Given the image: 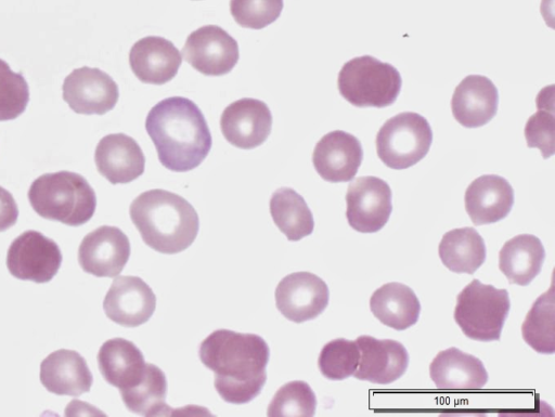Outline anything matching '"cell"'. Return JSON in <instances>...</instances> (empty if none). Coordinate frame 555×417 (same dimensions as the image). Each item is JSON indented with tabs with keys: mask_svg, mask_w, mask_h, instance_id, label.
I'll return each mask as SVG.
<instances>
[{
	"mask_svg": "<svg viewBox=\"0 0 555 417\" xmlns=\"http://www.w3.org/2000/svg\"><path fill=\"white\" fill-rule=\"evenodd\" d=\"M198 356L214 373L215 389L224 402L245 404L260 394L270 359L261 336L217 329L201 342Z\"/></svg>",
	"mask_w": 555,
	"mask_h": 417,
	"instance_id": "obj_1",
	"label": "cell"
},
{
	"mask_svg": "<svg viewBox=\"0 0 555 417\" xmlns=\"http://www.w3.org/2000/svg\"><path fill=\"white\" fill-rule=\"evenodd\" d=\"M145 129L160 164L175 172L198 167L211 148V135L201 108L183 96L162 100L149 112Z\"/></svg>",
	"mask_w": 555,
	"mask_h": 417,
	"instance_id": "obj_2",
	"label": "cell"
},
{
	"mask_svg": "<svg viewBox=\"0 0 555 417\" xmlns=\"http://www.w3.org/2000/svg\"><path fill=\"white\" fill-rule=\"evenodd\" d=\"M129 214L143 242L160 253L175 255L185 250L199 230L194 207L182 196L160 188L137 196Z\"/></svg>",
	"mask_w": 555,
	"mask_h": 417,
	"instance_id": "obj_3",
	"label": "cell"
},
{
	"mask_svg": "<svg viewBox=\"0 0 555 417\" xmlns=\"http://www.w3.org/2000/svg\"><path fill=\"white\" fill-rule=\"evenodd\" d=\"M28 200L43 219L69 226L87 223L96 207L95 192L89 182L66 170L38 177L29 187Z\"/></svg>",
	"mask_w": 555,
	"mask_h": 417,
	"instance_id": "obj_4",
	"label": "cell"
},
{
	"mask_svg": "<svg viewBox=\"0 0 555 417\" xmlns=\"http://www.w3.org/2000/svg\"><path fill=\"white\" fill-rule=\"evenodd\" d=\"M337 87L340 95L356 107L383 108L395 103L402 79L391 64L363 55L343 65Z\"/></svg>",
	"mask_w": 555,
	"mask_h": 417,
	"instance_id": "obj_5",
	"label": "cell"
},
{
	"mask_svg": "<svg viewBox=\"0 0 555 417\" xmlns=\"http://www.w3.org/2000/svg\"><path fill=\"white\" fill-rule=\"evenodd\" d=\"M511 308L506 289L473 279L456 297L454 321L473 340H500Z\"/></svg>",
	"mask_w": 555,
	"mask_h": 417,
	"instance_id": "obj_6",
	"label": "cell"
},
{
	"mask_svg": "<svg viewBox=\"0 0 555 417\" xmlns=\"http://www.w3.org/2000/svg\"><path fill=\"white\" fill-rule=\"evenodd\" d=\"M433 142L429 122L414 112H403L389 119L376 134L378 158L391 169H406L422 160Z\"/></svg>",
	"mask_w": 555,
	"mask_h": 417,
	"instance_id": "obj_7",
	"label": "cell"
},
{
	"mask_svg": "<svg viewBox=\"0 0 555 417\" xmlns=\"http://www.w3.org/2000/svg\"><path fill=\"white\" fill-rule=\"evenodd\" d=\"M61 263L62 252L57 244L35 230L14 238L7 252L9 272L22 281L48 283L56 275Z\"/></svg>",
	"mask_w": 555,
	"mask_h": 417,
	"instance_id": "obj_8",
	"label": "cell"
},
{
	"mask_svg": "<svg viewBox=\"0 0 555 417\" xmlns=\"http://www.w3.org/2000/svg\"><path fill=\"white\" fill-rule=\"evenodd\" d=\"M391 190L386 181L377 177H359L346 193V217L349 225L360 233L382 230L392 211Z\"/></svg>",
	"mask_w": 555,
	"mask_h": 417,
	"instance_id": "obj_9",
	"label": "cell"
},
{
	"mask_svg": "<svg viewBox=\"0 0 555 417\" xmlns=\"http://www.w3.org/2000/svg\"><path fill=\"white\" fill-rule=\"evenodd\" d=\"M181 52L194 69L206 76L230 73L240 56L236 40L217 25H205L192 31Z\"/></svg>",
	"mask_w": 555,
	"mask_h": 417,
	"instance_id": "obj_10",
	"label": "cell"
},
{
	"mask_svg": "<svg viewBox=\"0 0 555 417\" xmlns=\"http://www.w3.org/2000/svg\"><path fill=\"white\" fill-rule=\"evenodd\" d=\"M275 305L287 320L302 323L319 316L327 307L326 283L310 272H294L283 277L274 292Z\"/></svg>",
	"mask_w": 555,
	"mask_h": 417,
	"instance_id": "obj_11",
	"label": "cell"
},
{
	"mask_svg": "<svg viewBox=\"0 0 555 417\" xmlns=\"http://www.w3.org/2000/svg\"><path fill=\"white\" fill-rule=\"evenodd\" d=\"M128 236L118 227L102 225L88 233L78 248V262L83 272L96 277H115L130 257Z\"/></svg>",
	"mask_w": 555,
	"mask_h": 417,
	"instance_id": "obj_12",
	"label": "cell"
},
{
	"mask_svg": "<svg viewBox=\"0 0 555 417\" xmlns=\"http://www.w3.org/2000/svg\"><path fill=\"white\" fill-rule=\"evenodd\" d=\"M63 100L77 114L103 115L116 105L117 83L99 68L82 66L74 69L63 82Z\"/></svg>",
	"mask_w": 555,
	"mask_h": 417,
	"instance_id": "obj_13",
	"label": "cell"
},
{
	"mask_svg": "<svg viewBox=\"0 0 555 417\" xmlns=\"http://www.w3.org/2000/svg\"><path fill=\"white\" fill-rule=\"evenodd\" d=\"M220 128L224 139L233 146L242 149L255 148L270 135L271 110L260 100L240 99L223 109Z\"/></svg>",
	"mask_w": 555,
	"mask_h": 417,
	"instance_id": "obj_14",
	"label": "cell"
},
{
	"mask_svg": "<svg viewBox=\"0 0 555 417\" xmlns=\"http://www.w3.org/2000/svg\"><path fill=\"white\" fill-rule=\"evenodd\" d=\"M156 308L152 288L138 276H118L107 290L103 309L118 325L137 327L146 323Z\"/></svg>",
	"mask_w": 555,
	"mask_h": 417,
	"instance_id": "obj_15",
	"label": "cell"
},
{
	"mask_svg": "<svg viewBox=\"0 0 555 417\" xmlns=\"http://www.w3.org/2000/svg\"><path fill=\"white\" fill-rule=\"evenodd\" d=\"M362 158L363 151L359 139L343 130L323 135L312 154L315 171L323 180L332 183L352 180Z\"/></svg>",
	"mask_w": 555,
	"mask_h": 417,
	"instance_id": "obj_16",
	"label": "cell"
},
{
	"mask_svg": "<svg viewBox=\"0 0 555 417\" xmlns=\"http://www.w3.org/2000/svg\"><path fill=\"white\" fill-rule=\"evenodd\" d=\"M359 364L352 376L373 383L387 385L399 379L409 365V354L402 343L362 335L356 340Z\"/></svg>",
	"mask_w": 555,
	"mask_h": 417,
	"instance_id": "obj_17",
	"label": "cell"
},
{
	"mask_svg": "<svg viewBox=\"0 0 555 417\" xmlns=\"http://www.w3.org/2000/svg\"><path fill=\"white\" fill-rule=\"evenodd\" d=\"M99 173L112 184H125L144 172L145 157L138 142L124 133L107 134L94 152Z\"/></svg>",
	"mask_w": 555,
	"mask_h": 417,
	"instance_id": "obj_18",
	"label": "cell"
},
{
	"mask_svg": "<svg viewBox=\"0 0 555 417\" xmlns=\"http://www.w3.org/2000/svg\"><path fill=\"white\" fill-rule=\"evenodd\" d=\"M499 92L482 75H468L455 88L451 109L455 120L465 128L488 123L498 113Z\"/></svg>",
	"mask_w": 555,
	"mask_h": 417,
	"instance_id": "obj_19",
	"label": "cell"
},
{
	"mask_svg": "<svg viewBox=\"0 0 555 417\" xmlns=\"http://www.w3.org/2000/svg\"><path fill=\"white\" fill-rule=\"evenodd\" d=\"M181 63L179 50L164 37H143L129 52L131 70L144 83L164 84L172 80Z\"/></svg>",
	"mask_w": 555,
	"mask_h": 417,
	"instance_id": "obj_20",
	"label": "cell"
},
{
	"mask_svg": "<svg viewBox=\"0 0 555 417\" xmlns=\"http://www.w3.org/2000/svg\"><path fill=\"white\" fill-rule=\"evenodd\" d=\"M465 209L476 225L498 222L511 212L514 190L506 179L485 174L475 179L466 188Z\"/></svg>",
	"mask_w": 555,
	"mask_h": 417,
	"instance_id": "obj_21",
	"label": "cell"
},
{
	"mask_svg": "<svg viewBox=\"0 0 555 417\" xmlns=\"http://www.w3.org/2000/svg\"><path fill=\"white\" fill-rule=\"evenodd\" d=\"M40 381L54 394L79 396L90 391L93 377L86 360L78 352L61 349L41 362Z\"/></svg>",
	"mask_w": 555,
	"mask_h": 417,
	"instance_id": "obj_22",
	"label": "cell"
},
{
	"mask_svg": "<svg viewBox=\"0 0 555 417\" xmlns=\"http://www.w3.org/2000/svg\"><path fill=\"white\" fill-rule=\"evenodd\" d=\"M98 365L105 381L119 391L137 386L146 368L141 350L132 341L118 337L101 346Z\"/></svg>",
	"mask_w": 555,
	"mask_h": 417,
	"instance_id": "obj_23",
	"label": "cell"
},
{
	"mask_svg": "<svg viewBox=\"0 0 555 417\" xmlns=\"http://www.w3.org/2000/svg\"><path fill=\"white\" fill-rule=\"evenodd\" d=\"M435 386L443 390L480 389L488 381V373L476 356L454 347L440 351L429 365Z\"/></svg>",
	"mask_w": 555,
	"mask_h": 417,
	"instance_id": "obj_24",
	"label": "cell"
},
{
	"mask_svg": "<svg viewBox=\"0 0 555 417\" xmlns=\"http://www.w3.org/2000/svg\"><path fill=\"white\" fill-rule=\"evenodd\" d=\"M373 315L384 325L396 330L413 326L420 317L421 303L406 285L392 282L376 289L370 299Z\"/></svg>",
	"mask_w": 555,
	"mask_h": 417,
	"instance_id": "obj_25",
	"label": "cell"
},
{
	"mask_svg": "<svg viewBox=\"0 0 555 417\" xmlns=\"http://www.w3.org/2000/svg\"><path fill=\"white\" fill-rule=\"evenodd\" d=\"M545 250L531 234L508 239L499 252V269L511 284L527 286L541 272Z\"/></svg>",
	"mask_w": 555,
	"mask_h": 417,
	"instance_id": "obj_26",
	"label": "cell"
},
{
	"mask_svg": "<svg viewBox=\"0 0 555 417\" xmlns=\"http://www.w3.org/2000/svg\"><path fill=\"white\" fill-rule=\"evenodd\" d=\"M441 262L454 273L474 274L486 260L483 238L474 227L447 232L438 247Z\"/></svg>",
	"mask_w": 555,
	"mask_h": 417,
	"instance_id": "obj_27",
	"label": "cell"
},
{
	"mask_svg": "<svg viewBox=\"0 0 555 417\" xmlns=\"http://www.w3.org/2000/svg\"><path fill=\"white\" fill-rule=\"evenodd\" d=\"M269 206L273 222L288 240H300L313 232L312 212L295 190L278 188L272 194Z\"/></svg>",
	"mask_w": 555,
	"mask_h": 417,
	"instance_id": "obj_28",
	"label": "cell"
},
{
	"mask_svg": "<svg viewBox=\"0 0 555 417\" xmlns=\"http://www.w3.org/2000/svg\"><path fill=\"white\" fill-rule=\"evenodd\" d=\"M128 411L144 415H166L170 406L166 404L167 379L155 364L146 363L142 380L134 387L119 391Z\"/></svg>",
	"mask_w": 555,
	"mask_h": 417,
	"instance_id": "obj_29",
	"label": "cell"
},
{
	"mask_svg": "<svg viewBox=\"0 0 555 417\" xmlns=\"http://www.w3.org/2000/svg\"><path fill=\"white\" fill-rule=\"evenodd\" d=\"M526 343L542 354L555 352V303L553 287L532 304L521 325Z\"/></svg>",
	"mask_w": 555,
	"mask_h": 417,
	"instance_id": "obj_30",
	"label": "cell"
},
{
	"mask_svg": "<svg viewBox=\"0 0 555 417\" xmlns=\"http://www.w3.org/2000/svg\"><path fill=\"white\" fill-rule=\"evenodd\" d=\"M359 359L360 350L356 341L337 338L324 344L318 359V366L325 378L343 380L353 375Z\"/></svg>",
	"mask_w": 555,
	"mask_h": 417,
	"instance_id": "obj_31",
	"label": "cell"
},
{
	"mask_svg": "<svg viewBox=\"0 0 555 417\" xmlns=\"http://www.w3.org/2000/svg\"><path fill=\"white\" fill-rule=\"evenodd\" d=\"M317 398L311 387L302 380L282 386L273 395L267 411L268 416H313Z\"/></svg>",
	"mask_w": 555,
	"mask_h": 417,
	"instance_id": "obj_32",
	"label": "cell"
},
{
	"mask_svg": "<svg viewBox=\"0 0 555 417\" xmlns=\"http://www.w3.org/2000/svg\"><path fill=\"white\" fill-rule=\"evenodd\" d=\"M29 102V88L21 73H14L0 58V121L13 120L22 115Z\"/></svg>",
	"mask_w": 555,
	"mask_h": 417,
	"instance_id": "obj_33",
	"label": "cell"
},
{
	"mask_svg": "<svg viewBox=\"0 0 555 417\" xmlns=\"http://www.w3.org/2000/svg\"><path fill=\"white\" fill-rule=\"evenodd\" d=\"M283 10V0H231L230 12L242 27L261 29L275 22Z\"/></svg>",
	"mask_w": 555,
	"mask_h": 417,
	"instance_id": "obj_34",
	"label": "cell"
},
{
	"mask_svg": "<svg viewBox=\"0 0 555 417\" xmlns=\"http://www.w3.org/2000/svg\"><path fill=\"white\" fill-rule=\"evenodd\" d=\"M537 108H539V110L526 122L525 138L527 146L540 149L543 158L546 159L554 154L555 117L553 104L543 106L537 101Z\"/></svg>",
	"mask_w": 555,
	"mask_h": 417,
	"instance_id": "obj_35",
	"label": "cell"
},
{
	"mask_svg": "<svg viewBox=\"0 0 555 417\" xmlns=\"http://www.w3.org/2000/svg\"><path fill=\"white\" fill-rule=\"evenodd\" d=\"M18 218V208L12 194L0 186V232L12 227Z\"/></svg>",
	"mask_w": 555,
	"mask_h": 417,
	"instance_id": "obj_36",
	"label": "cell"
}]
</instances>
